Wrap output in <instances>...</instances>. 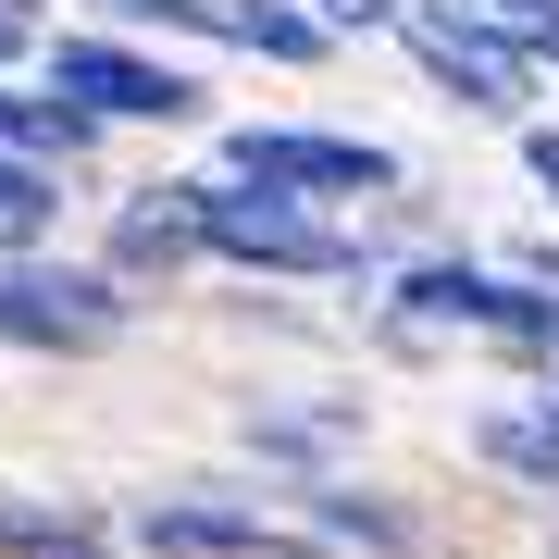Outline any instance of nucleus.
<instances>
[{"label": "nucleus", "mask_w": 559, "mask_h": 559, "mask_svg": "<svg viewBox=\"0 0 559 559\" xmlns=\"http://www.w3.org/2000/svg\"><path fill=\"white\" fill-rule=\"evenodd\" d=\"M112 535H124V547H150V559H286V547H311V535H299V510L261 498L237 460H200V473L138 485V498L112 510Z\"/></svg>", "instance_id": "nucleus-6"}, {"label": "nucleus", "mask_w": 559, "mask_h": 559, "mask_svg": "<svg viewBox=\"0 0 559 559\" xmlns=\"http://www.w3.org/2000/svg\"><path fill=\"white\" fill-rule=\"evenodd\" d=\"M62 13H100V25H138V38L212 50V0H62Z\"/></svg>", "instance_id": "nucleus-13"}, {"label": "nucleus", "mask_w": 559, "mask_h": 559, "mask_svg": "<svg viewBox=\"0 0 559 559\" xmlns=\"http://www.w3.org/2000/svg\"><path fill=\"white\" fill-rule=\"evenodd\" d=\"M286 510H299V535H311V547H360V559H399V547H423V535H436V510H423V498H399L373 460H348V473L299 485Z\"/></svg>", "instance_id": "nucleus-9"}, {"label": "nucleus", "mask_w": 559, "mask_h": 559, "mask_svg": "<svg viewBox=\"0 0 559 559\" xmlns=\"http://www.w3.org/2000/svg\"><path fill=\"white\" fill-rule=\"evenodd\" d=\"M138 323H150V299L100 249H62V237L0 249V360H38V373L112 360V348H138Z\"/></svg>", "instance_id": "nucleus-3"}, {"label": "nucleus", "mask_w": 559, "mask_h": 559, "mask_svg": "<svg viewBox=\"0 0 559 559\" xmlns=\"http://www.w3.org/2000/svg\"><path fill=\"white\" fill-rule=\"evenodd\" d=\"M311 13L336 25L348 50H373V38H399V13H411V0H311Z\"/></svg>", "instance_id": "nucleus-15"}, {"label": "nucleus", "mask_w": 559, "mask_h": 559, "mask_svg": "<svg viewBox=\"0 0 559 559\" xmlns=\"http://www.w3.org/2000/svg\"><path fill=\"white\" fill-rule=\"evenodd\" d=\"M510 162H522V187H535V212H559V112H522Z\"/></svg>", "instance_id": "nucleus-14"}, {"label": "nucleus", "mask_w": 559, "mask_h": 559, "mask_svg": "<svg viewBox=\"0 0 559 559\" xmlns=\"http://www.w3.org/2000/svg\"><path fill=\"white\" fill-rule=\"evenodd\" d=\"M522 50H535V75L559 87V13H535V25H522Z\"/></svg>", "instance_id": "nucleus-16"}, {"label": "nucleus", "mask_w": 559, "mask_h": 559, "mask_svg": "<svg viewBox=\"0 0 559 559\" xmlns=\"http://www.w3.org/2000/svg\"><path fill=\"white\" fill-rule=\"evenodd\" d=\"M0 13H25V25H50V0H0Z\"/></svg>", "instance_id": "nucleus-18"}, {"label": "nucleus", "mask_w": 559, "mask_h": 559, "mask_svg": "<svg viewBox=\"0 0 559 559\" xmlns=\"http://www.w3.org/2000/svg\"><path fill=\"white\" fill-rule=\"evenodd\" d=\"M385 50H399L411 87L436 112H460V124H498L510 138L522 112H547V75H535V50H522V25L498 0H411Z\"/></svg>", "instance_id": "nucleus-4"}, {"label": "nucleus", "mask_w": 559, "mask_h": 559, "mask_svg": "<svg viewBox=\"0 0 559 559\" xmlns=\"http://www.w3.org/2000/svg\"><path fill=\"white\" fill-rule=\"evenodd\" d=\"M25 50H38V25H25V13H0V75H25Z\"/></svg>", "instance_id": "nucleus-17"}, {"label": "nucleus", "mask_w": 559, "mask_h": 559, "mask_svg": "<svg viewBox=\"0 0 559 559\" xmlns=\"http://www.w3.org/2000/svg\"><path fill=\"white\" fill-rule=\"evenodd\" d=\"M460 448H473L485 485H510L522 510H559V411L522 385V399H485L473 423H460Z\"/></svg>", "instance_id": "nucleus-10"}, {"label": "nucleus", "mask_w": 559, "mask_h": 559, "mask_svg": "<svg viewBox=\"0 0 559 559\" xmlns=\"http://www.w3.org/2000/svg\"><path fill=\"white\" fill-rule=\"evenodd\" d=\"M360 436H373V411H360V385H299V399H237V473L261 498H299V485L348 473Z\"/></svg>", "instance_id": "nucleus-7"}, {"label": "nucleus", "mask_w": 559, "mask_h": 559, "mask_svg": "<svg viewBox=\"0 0 559 559\" xmlns=\"http://www.w3.org/2000/svg\"><path fill=\"white\" fill-rule=\"evenodd\" d=\"M212 162L249 187H286V200H323V212H373L385 187L411 175L399 138L373 124H323V112H249V124H212Z\"/></svg>", "instance_id": "nucleus-5"}, {"label": "nucleus", "mask_w": 559, "mask_h": 559, "mask_svg": "<svg viewBox=\"0 0 559 559\" xmlns=\"http://www.w3.org/2000/svg\"><path fill=\"white\" fill-rule=\"evenodd\" d=\"M25 75L87 100L124 138H200L212 124V62H175V38H138V25H100V13H50Z\"/></svg>", "instance_id": "nucleus-2"}, {"label": "nucleus", "mask_w": 559, "mask_h": 559, "mask_svg": "<svg viewBox=\"0 0 559 559\" xmlns=\"http://www.w3.org/2000/svg\"><path fill=\"white\" fill-rule=\"evenodd\" d=\"M87 547H112L100 498H25V485H0V559H87Z\"/></svg>", "instance_id": "nucleus-12"}, {"label": "nucleus", "mask_w": 559, "mask_h": 559, "mask_svg": "<svg viewBox=\"0 0 559 559\" xmlns=\"http://www.w3.org/2000/svg\"><path fill=\"white\" fill-rule=\"evenodd\" d=\"M200 274H274V286L360 299L385 274V249L360 212H323V200H286V187H249L224 162H200Z\"/></svg>", "instance_id": "nucleus-1"}, {"label": "nucleus", "mask_w": 559, "mask_h": 559, "mask_svg": "<svg viewBox=\"0 0 559 559\" xmlns=\"http://www.w3.org/2000/svg\"><path fill=\"white\" fill-rule=\"evenodd\" d=\"M212 50L224 62H274V75H336L348 62V38L311 0H212Z\"/></svg>", "instance_id": "nucleus-11"}, {"label": "nucleus", "mask_w": 559, "mask_h": 559, "mask_svg": "<svg viewBox=\"0 0 559 559\" xmlns=\"http://www.w3.org/2000/svg\"><path fill=\"white\" fill-rule=\"evenodd\" d=\"M112 261L138 299H175V286H200V162H175V175H138V187H112V212H100V237H87Z\"/></svg>", "instance_id": "nucleus-8"}]
</instances>
